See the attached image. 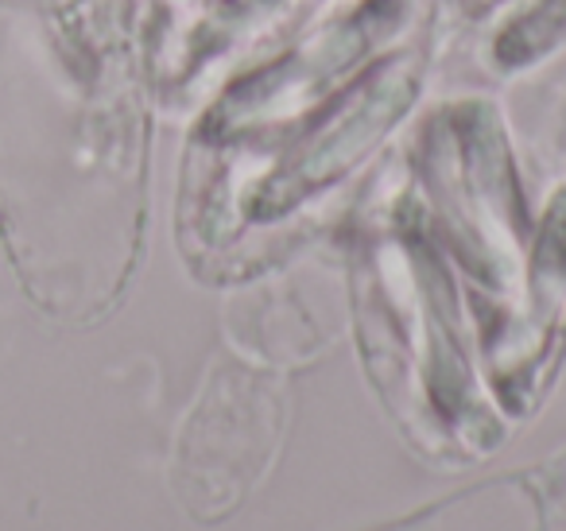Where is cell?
I'll list each match as a JSON object with an SVG mask.
<instances>
[{"label":"cell","instance_id":"2","mask_svg":"<svg viewBox=\"0 0 566 531\" xmlns=\"http://www.w3.org/2000/svg\"><path fill=\"white\" fill-rule=\"evenodd\" d=\"M543 508L520 485H485L377 531H543Z\"/></svg>","mask_w":566,"mask_h":531},{"label":"cell","instance_id":"1","mask_svg":"<svg viewBox=\"0 0 566 531\" xmlns=\"http://www.w3.org/2000/svg\"><path fill=\"white\" fill-rule=\"evenodd\" d=\"M275 442L280 407L264 384L241 376L213 384L206 404L190 415L175 466V485L190 516L218 520L233 512L264 477Z\"/></svg>","mask_w":566,"mask_h":531}]
</instances>
